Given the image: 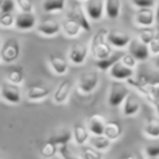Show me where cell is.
Here are the masks:
<instances>
[{"label": "cell", "instance_id": "60d3db41", "mask_svg": "<svg viewBox=\"0 0 159 159\" xmlns=\"http://www.w3.org/2000/svg\"><path fill=\"white\" fill-rule=\"evenodd\" d=\"M154 63H155V66H156L157 68L159 69V55H157V57H156V59H155Z\"/></svg>", "mask_w": 159, "mask_h": 159}, {"label": "cell", "instance_id": "83f0119b", "mask_svg": "<svg viewBox=\"0 0 159 159\" xmlns=\"http://www.w3.org/2000/svg\"><path fill=\"white\" fill-rule=\"evenodd\" d=\"M6 76H7L8 82L16 85L22 84L24 81V72H23V69L20 66H13L12 69H10Z\"/></svg>", "mask_w": 159, "mask_h": 159}, {"label": "cell", "instance_id": "9c48e42d", "mask_svg": "<svg viewBox=\"0 0 159 159\" xmlns=\"http://www.w3.org/2000/svg\"><path fill=\"white\" fill-rule=\"evenodd\" d=\"M106 120L104 116L99 113H93L86 120L87 129L89 131L94 135H102L104 134L105 126H106Z\"/></svg>", "mask_w": 159, "mask_h": 159}, {"label": "cell", "instance_id": "d590c367", "mask_svg": "<svg viewBox=\"0 0 159 159\" xmlns=\"http://www.w3.org/2000/svg\"><path fill=\"white\" fill-rule=\"evenodd\" d=\"M14 9V0H0V11L1 13L12 12Z\"/></svg>", "mask_w": 159, "mask_h": 159}, {"label": "cell", "instance_id": "6da1fadb", "mask_svg": "<svg viewBox=\"0 0 159 159\" xmlns=\"http://www.w3.org/2000/svg\"><path fill=\"white\" fill-rule=\"evenodd\" d=\"M108 32L106 29H100L91 40V52L97 60L105 59L112 53L110 43L107 39Z\"/></svg>", "mask_w": 159, "mask_h": 159}, {"label": "cell", "instance_id": "bcb514c9", "mask_svg": "<svg viewBox=\"0 0 159 159\" xmlns=\"http://www.w3.org/2000/svg\"><path fill=\"white\" fill-rule=\"evenodd\" d=\"M149 159H157V158H149Z\"/></svg>", "mask_w": 159, "mask_h": 159}, {"label": "cell", "instance_id": "4316f807", "mask_svg": "<svg viewBox=\"0 0 159 159\" xmlns=\"http://www.w3.org/2000/svg\"><path fill=\"white\" fill-rule=\"evenodd\" d=\"M121 0H106L105 2V11L109 19L115 20L119 16Z\"/></svg>", "mask_w": 159, "mask_h": 159}, {"label": "cell", "instance_id": "8d00e7d4", "mask_svg": "<svg viewBox=\"0 0 159 159\" xmlns=\"http://www.w3.org/2000/svg\"><path fill=\"white\" fill-rule=\"evenodd\" d=\"M145 154L149 158H157L159 157V144H150L145 147Z\"/></svg>", "mask_w": 159, "mask_h": 159}, {"label": "cell", "instance_id": "44dd1931", "mask_svg": "<svg viewBox=\"0 0 159 159\" xmlns=\"http://www.w3.org/2000/svg\"><path fill=\"white\" fill-rule=\"evenodd\" d=\"M73 139L77 145H84L87 141H89V131L84 125L80 123H75L72 129Z\"/></svg>", "mask_w": 159, "mask_h": 159}, {"label": "cell", "instance_id": "52a82bcc", "mask_svg": "<svg viewBox=\"0 0 159 159\" xmlns=\"http://www.w3.org/2000/svg\"><path fill=\"white\" fill-rule=\"evenodd\" d=\"M129 51L139 61H145L149 58L150 55L149 45L143 43L139 38H133L131 40V43L129 44Z\"/></svg>", "mask_w": 159, "mask_h": 159}, {"label": "cell", "instance_id": "ab89813d", "mask_svg": "<svg viewBox=\"0 0 159 159\" xmlns=\"http://www.w3.org/2000/svg\"><path fill=\"white\" fill-rule=\"evenodd\" d=\"M122 159H136V156H134V155H126L125 157H123Z\"/></svg>", "mask_w": 159, "mask_h": 159}, {"label": "cell", "instance_id": "f1b7e54d", "mask_svg": "<svg viewBox=\"0 0 159 159\" xmlns=\"http://www.w3.org/2000/svg\"><path fill=\"white\" fill-rule=\"evenodd\" d=\"M144 132H145L146 135L154 137V139L159 137V119H157V118H149L145 124Z\"/></svg>", "mask_w": 159, "mask_h": 159}, {"label": "cell", "instance_id": "836d02e7", "mask_svg": "<svg viewBox=\"0 0 159 159\" xmlns=\"http://www.w3.org/2000/svg\"><path fill=\"white\" fill-rule=\"evenodd\" d=\"M59 154L62 159H81L77 155H75L72 150L69 148L68 145L59 146Z\"/></svg>", "mask_w": 159, "mask_h": 159}, {"label": "cell", "instance_id": "d6986e66", "mask_svg": "<svg viewBox=\"0 0 159 159\" xmlns=\"http://www.w3.org/2000/svg\"><path fill=\"white\" fill-rule=\"evenodd\" d=\"M123 56H124V52H122V51H117V52L111 53L109 57L105 58V59L97 60L95 64H96V66L102 71L110 70V68L113 66V64H116L117 62L121 61V59H122Z\"/></svg>", "mask_w": 159, "mask_h": 159}, {"label": "cell", "instance_id": "ee69618b", "mask_svg": "<svg viewBox=\"0 0 159 159\" xmlns=\"http://www.w3.org/2000/svg\"><path fill=\"white\" fill-rule=\"evenodd\" d=\"M156 19L159 21V5H158V7H157V11H156Z\"/></svg>", "mask_w": 159, "mask_h": 159}, {"label": "cell", "instance_id": "d6a6232c", "mask_svg": "<svg viewBox=\"0 0 159 159\" xmlns=\"http://www.w3.org/2000/svg\"><path fill=\"white\" fill-rule=\"evenodd\" d=\"M0 24L2 27H11L16 25V18L11 14V12L8 13H1L0 16Z\"/></svg>", "mask_w": 159, "mask_h": 159}, {"label": "cell", "instance_id": "b9f144b4", "mask_svg": "<svg viewBox=\"0 0 159 159\" xmlns=\"http://www.w3.org/2000/svg\"><path fill=\"white\" fill-rule=\"evenodd\" d=\"M136 159H145V157H144L143 154H141V152H139V154L136 155Z\"/></svg>", "mask_w": 159, "mask_h": 159}, {"label": "cell", "instance_id": "8fae6325", "mask_svg": "<svg viewBox=\"0 0 159 159\" xmlns=\"http://www.w3.org/2000/svg\"><path fill=\"white\" fill-rule=\"evenodd\" d=\"M133 73H134V69L124 66L121 61L113 64L109 70V75L117 81H124V80L131 79L133 76Z\"/></svg>", "mask_w": 159, "mask_h": 159}, {"label": "cell", "instance_id": "e575fe53", "mask_svg": "<svg viewBox=\"0 0 159 159\" xmlns=\"http://www.w3.org/2000/svg\"><path fill=\"white\" fill-rule=\"evenodd\" d=\"M137 61H139V60H137L134 56L131 55V53H124V56L122 57V59H121L122 63H123L124 66L131 68V69H134L135 66H136Z\"/></svg>", "mask_w": 159, "mask_h": 159}, {"label": "cell", "instance_id": "7402d4cb", "mask_svg": "<svg viewBox=\"0 0 159 159\" xmlns=\"http://www.w3.org/2000/svg\"><path fill=\"white\" fill-rule=\"evenodd\" d=\"M111 142L112 141L104 134L94 135V136L89 137V144H91L92 147L96 148L100 152H105V150L109 149L111 146Z\"/></svg>", "mask_w": 159, "mask_h": 159}, {"label": "cell", "instance_id": "74e56055", "mask_svg": "<svg viewBox=\"0 0 159 159\" xmlns=\"http://www.w3.org/2000/svg\"><path fill=\"white\" fill-rule=\"evenodd\" d=\"M18 3L19 8L22 10L23 12H32L33 11V2L32 0H16Z\"/></svg>", "mask_w": 159, "mask_h": 159}, {"label": "cell", "instance_id": "f6af8a7d", "mask_svg": "<svg viewBox=\"0 0 159 159\" xmlns=\"http://www.w3.org/2000/svg\"><path fill=\"white\" fill-rule=\"evenodd\" d=\"M155 39L159 43V29H158V31H157V33H156V37H155Z\"/></svg>", "mask_w": 159, "mask_h": 159}, {"label": "cell", "instance_id": "603a6c76", "mask_svg": "<svg viewBox=\"0 0 159 159\" xmlns=\"http://www.w3.org/2000/svg\"><path fill=\"white\" fill-rule=\"evenodd\" d=\"M122 134V125L118 121H108L105 126L104 135H106L111 141L118 139Z\"/></svg>", "mask_w": 159, "mask_h": 159}, {"label": "cell", "instance_id": "ac0fdd59", "mask_svg": "<svg viewBox=\"0 0 159 159\" xmlns=\"http://www.w3.org/2000/svg\"><path fill=\"white\" fill-rule=\"evenodd\" d=\"M49 94H50V89L48 87L42 86V85H32L27 89L26 97L32 102H36V100H42L47 98Z\"/></svg>", "mask_w": 159, "mask_h": 159}, {"label": "cell", "instance_id": "cb8c5ba5", "mask_svg": "<svg viewBox=\"0 0 159 159\" xmlns=\"http://www.w3.org/2000/svg\"><path fill=\"white\" fill-rule=\"evenodd\" d=\"M61 27L64 33H66V35L69 36V37H75V36H77L80 34L81 30H83L82 26H81L76 21L71 18L66 19V20L62 22Z\"/></svg>", "mask_w": 159, "mask_h": 159}, {"label": "cell", "instance_id": "5b68a950", "mask_svg": "<svg viewBox=\"0 0 159 159\" xmlns=\"http://www.w3.org/2000/svg\"><path fill=\"white\" fill-rule=\"evenodd\" d=\"M1 97L7 102L12 105H18L21 102L22 95L19 85L12 84L10 82H3L1 84Z\"/></svg>", "mask_w": 159, "mask_h": 159}, {"label": "cell", "instance_id": "4fadbf2b", "mask_svg": "<svg viewBox=\"0 0 159 159\" xmlns=\"http://www.w3.org/2000/svg\"><path fill=\"white\" fill-rule=\"evenodd\" d=\"M71 91H72V82L70 80H63L57 86L55 93H53V100L56 104H63L70 97Z\"/></svg>", "mask_w": 159, "mask_h": 159}, {"label": "cell", "instance_id": "ba28073f", "mask_svg": "<svg viewBox=\"0 0 159 159\" xmlns=\"http://www.w3.org/2000/svg\"><path fill=\"white\" fill-rule=\"evenodd\" d=\"M107 39L110 45L117 47V48H124L131 43V37L128 33L120 30H111L107 34Z\"/></svg>", "mask_w": 159, "mask_h": 159}, {"label": "cell", "instance_id": "f35d334b", "mask_svg": "<svg viewBox=\"0 0 159 159\" xmlns=\"http://www.w3.org/2000/svg\"><path fill=\"white\" fill-rule=\"evenodd\" d=\"M132 2L139 8H152L155 5V0H132Z\"/></svg>", "mask_w": 159, "mask_h": 159}, {"label": "cell", "instance_id": "d4e9b609", "mask_svg": "<svg viewBox=\"0 0 159 159\" xmlns=\"http://www.w3.org/2000/svg\"><path fill=\"white\" fill-rule=\"evenodd\" d=\"M73 139V132L71 130H62L60 132L56 133V134L51 135L48 139V141L55 143L58 146H63V145H68L69 142Z\"/></svg>", "mask_w": 159, "mask_h": 159}, {"label": "cell", "instance_id": "8992f818", "mask_svg": "<svg viewBox=\"0 0 159 159\" xmlns=\"http://www.w3.org/2000/svg\"><path fill=\"white\" fill-rule=\"evenodd\" d=\"M68 18H71L76 21V22L82 26V29L84 30V31L89 32L92 30L91 23H89V19H87L86 13H85L82 6L80 5L79 2H73L72 5H71L70 11H69V13H68Z\"/></svg>", "mask_w": 159, "mask_h": 159}, {"label": "cell", "instance_id": "9a60e30c", "mask_svg": "<svg viewBox=\"0 0 159 159\" xmlns=\"http://www.w3.org/2000/svg\"><path fill=\"white\" fill-rule=\"evenodd\" d=\"M36 25V18L32 12H21L16 18L14 26L21 31H29Z\"/></svg>", "mask_w": 159, "mask_h": 159}, {"label": "cell", "instance_id": "277c9868", "mask_svg": "<svg viewBox=\"0 0 159 159\" xmlns=\"http://www.w3.org/2000/svg\"><path fill=\"white\" fill-rule=\"evenodd\" d=\"M99 83V76L96 71L83 73L79 79V89L83 94H91L96 89Z\"/></svg>", "mask_w": 159, "mask_h": 159}, {"label": "cell", "instance_id": "f546056e", "mask_svg": "<svg viewBox=\"0 0 159 159\" xmlns=\"http://www.w3.org/2000/svg\"><path fill=\"white\" fill-rule=\"evenodd\" d=\"M66 6V0H45L43 3V9L45 12H58L62 11Z\"/></svg>", "mask_w": 159, "mask_h": 159}, {"label": "cell", "instance_id": "1f68e13d", "mask_svg": "<svg viewBox=\"0 0 159 159\" xmlns=\"http://www.w3.org/2000/svg\"><path fill=\"white\" fill-rule=\"evenodd\" d=\"M156 37V34H155V31L152 29H148V27H145V29L141 30L139 33V38L145 44L149 45L152 40Z\"/></svg>", "mask_w": 159, "mask_h": 159}, {"label": "cell", "instance_id": "3957f363", "mask_svg": "<svg viewBox=\"0 0 159 159\" xmlns=\"http://www.w3.org/2000/svg\"><path fill=\"white\" fill-rule=\"evenodd\" d=\"M20 44L16 38H8L1 44L0 58L3 63H13L20 57Z\"/></svg>", "mask_w": 159, "mask_h": 159}, {"label": "cell", "instance_id": "484cf974", "mask_svg": "<svg viewBox=\"0 0 159 159\" xmlns=\"http://www.w3.org/2000/svg\"><path fill=\"white\" fill-rule=\"evenodd\" d=\"M59 152V146L50 141H47L39 147V155L43 159H51Z\"/></svg>", "mask_w": 159, "mask_h": 159}, {"label": "cell", "instance_id": "ffe728a7", "mask_svg": "<svg viewBox=\"0 0 159 159\" xmlns=\"http://www.w3.org/2000/svg\"><path fill=\"white\" fill-rule=\"evenodd\" d=\"M49 64L53 72L58 75H63L68 72V62L62 57H59L57 55H51L49 57Z\"/></svg>", "mask_w": 159, "mask_h": 159}, {"label": "cell", "instance_id": "7a4b0ae2", "mask_svg": "<svg viewBox=\"0 0 159 159\" xmlns=\"http://www.w3.org/2000/svg\"><path fill=\"white\" fill-rule=\"evenodd\" d=\"M130 89L122 81L115 80L110 85L108 94V104L111 107H119L130 94Z\"/></svg>", "mask_w": 159, "mask_h": 159}, {"label": "cell", "instance_id": "30bf717a", "mask_svg": "<svg viewBox=\"0 0 159 159\" xmlns=\"http://www.w3.org/2000/svg\"><path fill=\"white\" fill-rule=\"evenodd\" d=\"M87 53H89V47L83 43H77V44L72 46L70 53H69V58H70V61L73 64L81 66V64L84 63L85 59L87 57Z\"/></svg>", "mask_w": 159, "mask_h": 159}, {"label": "cell", "instance_id": "4dcf8cb0", "mask_svg": "<svg viewBox=\"0 0 159 159\" xmlns=\"http://www.w3.org/2000/svg\"><path fill=\"white\" fill-rule=\"evenodd\" d=\"M81 159H102V154L100 150L94 147H84L81 152Z\"/></svg>", "mask_w": 159, "mask_h": 159}, {"label": "cell", "instance_id": "5bb4252c", "mask_svg": "<svg viewBox=\"0 0 159 159\" xmlns=\"http://www.w3.org/2000/svg\"><path fill=\"white\" fill-rule=\"evenodd\" d=\"M139 108H141V102H139V96L135 93H130L123 102V106H122L123 115L125 117H132L139 112Z\"/></svg>", "mask_w": 159, "mask_h": 159}, {"label": "cell", "instance_id": "e0dca14e", "mask_svg": "<svg viewBox=\"0 0 159 159\" xmlns=\"http://www.w3.org/2000/svg\"><path fill=\"white\" fill-rule=\"evenodd\" d=\"M135 21L137 24L142 25V26H152L155 22V13L150 8H141L139 11L136 12L135 16Z\"/></svg>", "mask_w": 159, "mask_h": 159}, {"label": "cell", "instance_id": "7bdbcfd3", "mask_svg": "<svg viewBox=\"0 0 159 159\" xmlns=\"http://www.w3.org/2000/svg\"><path fill=\"white\" fill-rule=\"evenodd\" d=\"M155 107H156V110H157V113H158L159 116V102H155Z\"/></svg>", "mask_w": 159, "mask_h": 159}, {"label": "cell", "instance_id": "2e32d148", "mask_svg": "<svg viewBox=\"0 0 159 159\" xmlns=\"http://www.w3.org/2000/svg\"><path fill=\"white\" fill-rule=\"evenodd\" d=\"M37 32L45 36H55L60 32L61 25L55 20H45L37 25Z\"/></svg>", "mask_w": 159, "mask_h": 159}, {"label": "cell", "instance_id": "7c38bea8", "mask_svg": "<svg viewBox=\"0 0 159 159\" xmlns=\"http://www.w3.org/2000/svg\"><path fill=\"white\" fill-rule=\"evenodd\" d=\"M105 2L106 0H87L85 7L89 18L93 21L100 20L104 13Z\"/></svg>", "mask_w": 159, "mask_h": 159}]
</instances>
